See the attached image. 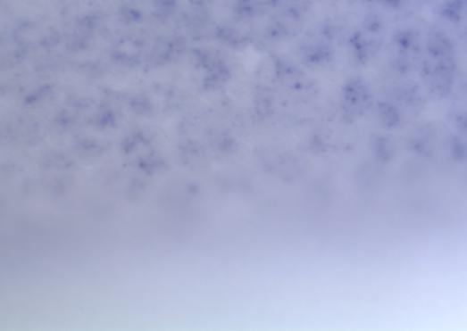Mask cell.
Instances as JSON below:
<instances>
[{"label":"cell","mask_w":467,"mask_h":331,"mask_svg":"<svg viewBox=\"0 0 467 331\" xmlns=\"http://www.w3.org/2000/svg\"><path fill=\"white\" fill-rule=\"evenodd\" d=\"M417 71L429 99L445 101L452 96L456 86L458 54L423 53Z\"/></svg>","instance_id":"6da1fadb"},{"label":"cell","mask_w":467,"mask_h":331,"mask_svg":"<svg viewBox=\"0 0 467 331\" xmlns=\"http://www.w3.org/2000/svg\"><path fill=\"white\" fill-rule=\"evenodd\" d=\"M424 38L413 29L396 31L392 37L391 66L399 78H409L418 70L423 54Z\"/></svg>","instance_id":"7a4b0ae2"},{"label":"cell","mask_w":467,"mask_h":331,"mask_svg":"<svg viewBox=\"0 0 467 331\" xmlns=\"http://www.w3.org/2000/svg\"><path fill=\"white\" fill-rule=\"evenodd\" d=\"M391 102L399 106L406 115L419 116L426 110L429 97L420 82L404 78L392 89Z\"/></svg>","instance_id":"3957f363"},{"label":"cell","mask_w":467,"mask_h":331,"mask_svg":"<svg viewBox=\"0 0 467 331\" xmlns=\"http://www.w3.org/2000/svg\"><path fill=\"white\" fill-rule=\"evenodd\" d=\"M377 114L379 121L388 129L401 128L406 114L391 101L380 102L377 106Z\"/></svg>","instance_id":"277c9868"},{"label":"cell","mask_w":467,"mask_h":331,"mask_svg":"<svg viewBox=\"0 0 467 331\" xmlns=\"http://www.w3.org/2000/svg\"><path fill=\"white\" fill-rule=\"evenodd\" d=\"M464 5L463 0H449L443 6L441 14L447 21L457 23L462 20Z\"/></svg>","instance_id":"5b68a950"},{"label":"cell","mask_w":467,"mask_h":331,"mask_svg":"<svg viewBox=\"0 0 467 331\" xmlns=\"http://www.w3.org/2000/svg\"><path fill=\"white\" fill-rule=\"evenodd\" d=\"M449 118L458 133L467 137V108H453L450 112Z\"/></svg>","instance_id":"8992f818"},{"label":"cell","mask_w":467,"mask_h":331,"mask_svg":"<svg viewBox=\"0 0 467 331\" xmlns=\"http://www.w3.org/2000/svg\"><path fill=\"white\" fill-rule=\"evenodd\" d=\"M381 2L385 3L387 5L394 9H398L403 6L405 0H381Z\"/></svg>","instance_id":"52a82bcc"},{"label":"cell","mask_w":467,"mask_h":331,"mask_svg":"<svg viewBox=\"0 0 467 331\" xmlns=\"http://www.w3.org/2000/svg\"><path fill=\"white\" fill-rule=\"evenodd\" d=\"M464 90H465V93H466V96H467V80L465 82V87H464Z\"/></svg>","instance_id":"ba28073f"},{"label":"cell","mask_w":467,"mask_h":331,"mask_svg":"<svg viewBox=\"0 0 467 331\" xmlns=\"http://www.w3.org/2000/svg\"><path fill=\"white\" fill-rule=\"evenodd\" d=\"M465 4H466V5H467V0H466Z\"/></svg>","instance_id":"9c48e42d"}]
</instances>
